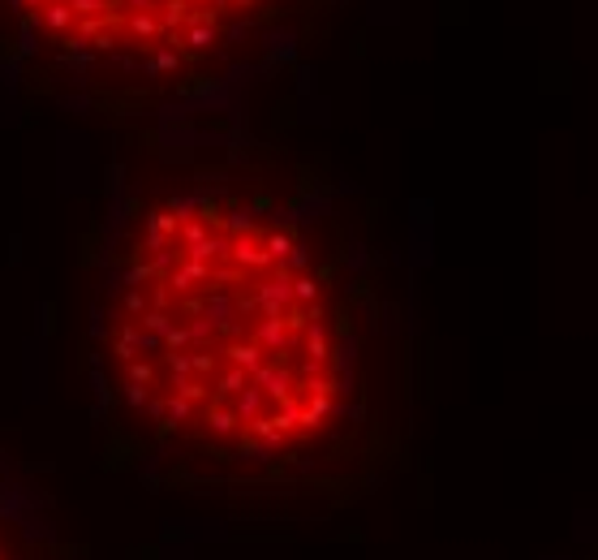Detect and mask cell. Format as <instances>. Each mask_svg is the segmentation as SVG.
<instances>
[{"label":"cell","mask_w":598,"mask_h":560,"mask_svg":"<svg viewBox=\"0 0 598 560\" xmlns=\"http://www.w3.org/2000/svg\"><path fill=\"white\" fill-rule=\"evenodd\" d=\"M280 0H14L60 57L121 74H186L276 14Z\"/></svg>","instance_id":"cell-2"},{"label":"cell","mask_w":598,"mask_h":560,"mask_svg":"<svg viewBox=\"0 0 598 560\" xmlns=\"http://www.w3.org/2000/svg\"><path fill=\"white\" fill-rule=\"evenodd\" d=\"M0 560H39L31 535L5 513V504H0Z\"/></svg>","instance_id":"cell-3"},{"label":"cell","mask_w":598,"mask_h":560,"mask_svg":"<svg viewBox=\"0 0 598 560\" xmlns=\"http://www.w3.org/2000/svg\"><path fill=\"white\" fill-rule=\"evenodd\" d=\"M585 560H598V552H590V556H585Z\"/></svg>","instance_id":"cell-4"},{"label":"cell","mask_w":598,"mask_h":560,"mask_svg":"<svg viewBox=\"0 0 598 560\" xmlns=\"http://www.w3.org/2000/svg\"><path fill=\"white\" fill-rule=\"evenodd\" d=\"M99 363L121 423L177 479L358 491L401 453L370 302L289 203L237 181L142 198L113 246Z\"/></svg>","instance_id":"cell-1"}]
</instances>
